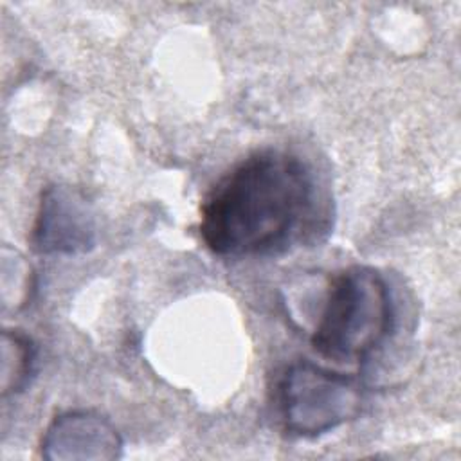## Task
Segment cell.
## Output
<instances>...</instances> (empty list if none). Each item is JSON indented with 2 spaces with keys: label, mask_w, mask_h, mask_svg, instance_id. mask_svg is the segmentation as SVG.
Instances as JSON below:
<instances>
[{
  "label": "cell",
  "mask_w": 461,
  "mask_h": 461,
  "mask_svg": "<svg viewBox=\"0 0 461 461\" xmlns=\"http://www.w3.org/2000/svg\"><path fill=\"white\" fill-rule=\"evenodd\" d=\"M315 202L313 175L299 157L283 149H259L205 194L200 236L221 258L281 254L310 229Z\"/></svg>",
  "instance_id": "1"
},
{
  "label": "cell",
  "mask_w": 461,
  "mask_h": 461,
  "mask_svg": "<svg viewBox=\"0 0 461 461\" xmlns=\"http://www.w3.org/2000/svg\"><path fill=\"white\" fill-rule=\"evenodd\" d=\"M396 312L385 277L373 267L339 272L312 333L313 349L339 364H362L394 330Z\"/></svg>",
  "instance_id": "2"
},
{
  "label": "cell",
  "mask_w": 461,
  "mask_h": 461,
  "mask_svg": "<svg viewBox=\"0 0 461 461\" xmlns=\"http://www.w3.org/2000/svg\"><path fill=\"white\" fill-rule=\"evenodd\" d=\"M360 378L310 360L290 364L276 385L283 429L297 438H319L355 420L364 403Z\"/></svg>",
  "instance_id": "3"
},
{
  "label": "cell",
  "mask_w": 461,
  "mask_h": 461,
  "mask_svg": "<svg viewBox=\"0 0 461 461\" xmlns=\"http://www.w3.org/2000/svg\"><path fill=\"white\" fill-rule=\"evenodd\" d=\"M95 216L81 191L63 184L41 191L31 232V245L38 254H85L95 247Z\"/></svg>",
  "instance_id": "4"
},
{
  "label": "cell",
  "mask_w": 461,
  "mask_h": 461,
  "mask_svg": "<svg viewBox=\"0 0 461 461\" xmlns=\"http://www.w3.org/2000/svg\"><path fill=\"white\" fill-rule=\"evenodd\" d=\"M122 439L117 429L92 411H67L58 414L41 438L45 459H117Z\"/></svg>",
  "instance_id": "5"
},
{
  "label": "cell",
  "mask_w": 461,
  "mask_h": 461,
  "mask_svg": "<svg viewBox=\"0 0 461 461\" xmlns=\"http://www.w3.org/2000/svg\"><path fill=\"white\" fill-rule=\"evenodd\" d=\"M36 348L25 333L5 330L2 335V394L20 393L34 369Z\"/></svg>",
  "instance_id": "6"
}]
</instances>
